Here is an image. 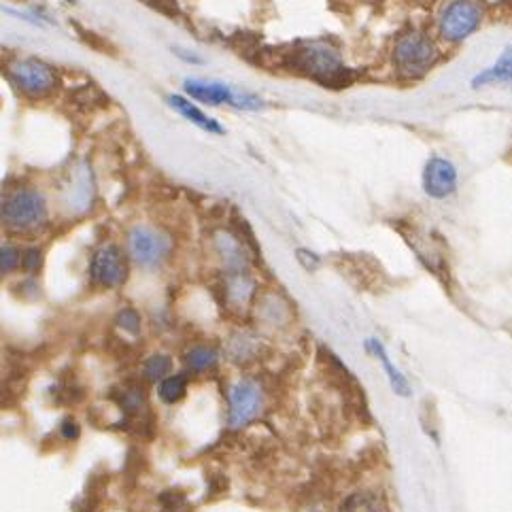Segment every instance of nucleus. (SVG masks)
Masks as SVG:
<instances>
[{
	"label": "nucleus",
	"instance_id": "a211bd4d",
	"mask_svg": "<svg viewBox=\"0 0 512 512\" xmlns=\"http://www.w3.org/2000/svg\"><path fill=\"white\" fill-rule=\"evenodd\" d=\"M338 512H383L379 496H374L370 491H355L340 504Z\"/></svg>",
	"mask_w": 512,
	"mask_h": 512
},
{
	"label": "nucleus",
	"instance_id": "4be33fe9",
	"mask_svg": "<svg viewBox=\"0 0 512 512\" xmlns=\"http://www.w3.org/2000/svg\"><path fill=\"white\" fill-rule=\"evenodd\" d=\"M22 251L13 247V245H3V251H0V270L3 275H11V272L22 264Z\"/></svg>",
	"mask_w": 512,
	"mask_h": 512
},
{
	"label": "nucleus",
	"instance_id": "2eb2a0df",
	"mask_svg": "<svg viewBox=\"0 0 512 512\" xmlns=\"http://www.w3.org/2000/svg\"><path fill=\"white\" fill-rule=\"evenodd\" d=\"M253 289L255 285L247 272H232V275L226 277V298L234 309H243V306L249 304Z\"/></svg>",
	"mask_w": 512,
	"mask_h": 512
},
{
	"label": "nucleus",
	"instance_id": "412c9836",
	"mask_svg": "<svg viewBox=\"0 0 512 512\" xmlns=\"http://www.w3.org/2000/svg\"><path fill=\"white\" fill-rule=\"evenodd\" d=\"M117 402H119V406H122V411L132 413V415H134V413H141L143 408L147 406L143 387H136V385L124 387V391H122V394H119Z\"/></svg>",
	"mask_w": 512,
	"mask_h": 512
},
{
	"label": "nucleus",
	"instance_id": "9b49d317",
	"mask_svg": "<svg viewBox=\"0 0 512 512\" xmlns=\"http://www.w3.org/2000/svg\"><path fill=\"white\" fill-rule=\"evenodd\" d=\"M213 245H215V251L219 255V260L224 262L228 275H232V272H247L249 258H247L245 245L238 241L234 234H230V232H217L213 236Z\"/></svg>",
	"mask_w": 512,
	"mask_h": 512
},
{
	"label": "nucleus",
	"instance_id": "4468645a",
	"mask_svg": "<svg viewBox=\"0 0 512 512\" xmlns=\"http://www.w3.org/2000/svg\"><path fill=\"white\" fill-rule=\"evenodd\" d=\"M168 102H170V107L177 109L185 119H190V122L196 124L200 130L215 132V134L224 132V128H221L213 117H209L207 113L200 111V109L194 105V102H190L187 98H183V96H170Z\"/></svg>",
	"mask_w": 512,
	"mask_h": 512
},
{
	"label": "nucleus",
	"instance_id": "9d476101",
	"mask_svg": "<svg viewBox=\"0 0 512 512\" xmlns=\"http://www.w3.org/2000/svg\"><path fill=\"white\" fill-rule=\"evenodd\" d=\"M423 190L434 200H445L457 190V168L445 158H430L423 168Z\"/></svg>",
	"mask_w": 512,
	"mask_h": 512
},
{
	"label": "nucleus",
	"instance_id": "f8f14e48",
	"mask_svg": "<svg viewBox=\"0 0 512 512\" xmlns=\"http://www.w3.org/2000/svg\"><path fill=\"white\" fill-rule=\"evenodd\" d=\"M94 196V183H92V175L88 168H77L71 183L64 187V204L71 211H85L90 207Z\"/></svg>",
	"mask_w": 512,
	"mask_h": 512
},
{
	"label": "nucleus",
	"instance_id": "423d86ee",
	"mask_svg": "<svg viewBox=\"0 0 512 512\" xmlns=\"http://www.w3.org/2000/svg\"><path fill=\"white\" fill-rule=\"evenodd\" d=\"M128 249L136 264L153 270L162 266V262L168 258L170 241L162 232L149 226H134L128 234Z\"/></svg>",
	"mask_w": 512,
	"mask_h": 512
},
{
	"label": "nucleus",
	"instance_id": "f257e3e1",
	"mask_svg": "<svg viewBox=\"0 0 512 512\" xmlns=\"http://www.w3.org/2000/svg\"><path fill=\"white\" fill-rule=\"evenodd\" d=\"M49 209L41 192L20 187L3 200V224L15 234H32L47 226Z\"/></svg>",
	"mask_w": 512,
	"mask_h": 512
},
{
	"label": "nucleus",
	"instance_id": "20e7f679",
	"mask_svg": "<svg viewBox=\"0 0 512 512\" xmlns=\"http://www.w3.org/2000/svg\"><path fill=\"white\" fill-rule=\"evenodd\" d=\"M483 9L476 0H453L440 15V34L449 43H459L481 26Z\"/></svg>",
	"mask_w": 512,
	"mask_h": 512
},
{
	"label": "nucleus",
	"instance_id": "b1692460",
	"mask_svg": "<svg viewBox=\"0 0 512 512\" xmlns=\"http://www.w3.org/2000/svg\"><path fill=\"white\" fill-rule=\"evenodd\" d=\"M22 268L28 275H34L41 268V251L39 249H28L22 258Z\"/></svg>",
	"mask_w": 512,
	"mask_h": 512
},
{
	"label": "nucleus",
	"instance_id": "a878e982",
	"mask_svg": "<svg viewBox=\"0 0 512 512\" xmlns=\"http://www.w3.org/2000/svg\"><path fill=\"white\" fill-rule=\"evenodd\" d=\"M66 3H75V0H66Z\"/></svg>",
	"mask_w": 512,
	"mask_h": 512
},
{
	"label": "nucleus",
	"instance_id": "f03ea898",
	"mask_svg": "<svg viewBox=\"0 0 512 512\" xmlns=\"http://www.w3.org/2000/svg\"><path fill=\"white\" fill-rule=\"evenodd\" d=\"M294 68L323 85H343L349 71L338 51L326 43H311L294 54Z\"/></svg>",
	"mask_w": 512,
	"mask_h": 512
},
{
	"label": "nucleus",
	"instance_id": "dca6fc26",
	"mask_svg": "<svg viewBox=\"0 0 512 512\" xmlns=\"http://www.w3.org/2000/svg\"><path fill=\"white\" fill-rule=\"evenodd\" d=\"M510 81H512V47L504 51L496 64L485 68L483 73H479L472 79V88H483V85H489V83H510Z\"/></svg>",
	"mask_w": 512,
	"mask_h": 512
},
{
	"label": "nucleus",
	"instance_id": "6e6552de",
	"mask_svg": "<svg viewBox=\"0 0 512 512\" xmlns=\"http://www.w3.org/2000/svg\"><path fill=\"white\" fill-rule=\"evenodd\" d=\"M262 404H264V394L258 383L251 379L238 381L230 389V428L232 430L245 428V425H249L255 417L260 415Z\"/></svg>",
	"mask_w": 512,
	"mask_h": 512
},
{
	"label": "nucleus",
	"instance_id": "7ed1b4c3",
	"mask_svg": "<svg viewBox=\"0 0 512 512\" xmlns=\"http://www.w3.org/2000/svg\"><path fill=\"white\" fill-rule=\"evenodd\" d=\"M438 62L436 45L421 32H408L396 41L394 64L406 79H419Z\"/></svg>",
	"mask_w": 512,
	"mask_h": 512
},
{
	"label": "nucleus",
	"instance_id": "1a4fd4ad",
	"mask_svg": "<svg viewBox=\"0 0 512 512\" xmlns=\"http://www.w3.org/2000/svg\"><path fill=\"white\" fill-rule=\"evenodd\" d=\"M185 90L192 98L207 102V105H232L238 109H260L262 100L247 94H236L224 83H213V81H187Z\"/></svg>",
	"mask_w": 512,
	"mask_h": 512
},
{
	"label": "nucleus",
	"instance_id": "0eeeda50",
	"mask_svg": "<svg viewBox=\"0 0 512 512\" xmlns=\"http://www.w3.org/2000/svg\"><path fill=\"white\" fill-rule=\"evenodd\" d=\"M92 281L105 289H117L122 287L128 279V262L126 255L117 245H105L100 247L92 255L90 264Z\"/></svg>",
	"mask_w": 512,
	"mask_h": 512
},
{
	"label": "nucleus",
	"instance_id": "39448f33",
	"mask_svg": "<svg viewBox=\"0 0 512 512\" xmlns=\"http://www.w3.org/2000/svg\"><path fill=\"white\" fill-rule=\"evenodd\" d=\"M9 79L17 90L28 96H47L58 85V75L54 68L34 58L15 60L9 66Z\"/></svg>",
	"mask_w": 512,
	"mask_h": 512
},
{
	"label": "nucleus",
	"instance_id": "f3484780",
	"mask_svg": "<svg viewBox=\"0 0 512 512\" xmlns=\"http://www.w3.org/2000/svg\"><path fill=\"white\" fill-rule=\"evenodd\" d=\"M183 360L190 372H209L217 366L219 355L211 347H194L185 353Z\"/></svg>",
	"mask_w": 512,
	"mask_h": 512
},
{
	"label": "nucleus",
	"instance_id": "393cba45",
	"mask_svg": "<svg viewBox=\"0 0 512 512\" xmlns=\"http://www.w3.org/2000/svg\"><path fill=\"white\" fill-rule=\"evenodd\" d=\"M62 436L66 440H77L79 438V423L75 419H64L62 421Z\"/></svg>",
	"mask_w": 512,
	"mask_h": 512
},
{
	"label": "nucleus",
	"instance_id": "5701e85b",
	"mask_svg": "<svg viewBox=\"0 0 512 512\" xmlns=\"http://www.w3.org/2000/svg\"><path fill=\"white\" fill-rule=\"evenodd\" d=\"M117 326L122 328L124 332H128V334L136 336V334L141 332V315L136 313L134 309H124V311H119V315H117Z\"/></svg>",
	"mask_w": 512,
	"mask_h": 512
},
{
	"label": "nucleus",
	"instance_id": "ddd939ff",
	"mask_svg": "<svg viewBox=\"0 0 512 512\" xmlns=\"http://www.w3.org/2000/svg\"><path fill=\"white\" fill-rule=\"evenodd\" d=\"M366 349H368L370 353L377 355L379 360L383 362V368H385V372H387V379H389L391 389H394L396 394H398V396H402V398L411 396V385H408V381H406L404 374H402L394 364L389 362V355H387L385 347L381 345V340H377V338H368V340H366Z\"/></svg>",
	"mask_w": 512,
	"mask_h": 512
},
{
	"label": "nucleus",
	"instance_id": "aec40b11",
	"mask_svg": "<svg viewBox=\"0 0 512 512\" xmlns=\"http://www.w3.org/2000/svg\"><path fill=\"white\" fill-rule=\"evenodd\" d=\"M187 391V379L183 374H170L164 381H160V398L166 404H175L179 402Z\"/></svg>",
	"mask_w": 512,
	"mask_h": 512
},
{
	"label": "nucleus",
	"instance_id": "6ab92c4d",
	"mask_svg": "<svg viewBox=\"0 0 512 512\" xmlns=\"http://www.w3.org/2000/svg\"><path fill=\"white\" fill-rule=\"evenodd\" d=\"M170 372H173V360H170V357L164 353H156V355L147 357L143 364V377L151 383L164 381L166 377H170Z\"/></svg>",
	"mask_w": 512,
	"mask_h": 512
}]
</instances>
